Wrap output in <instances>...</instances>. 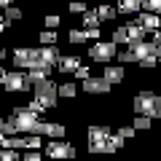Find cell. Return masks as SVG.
<instances>
[{
  "label": "cell",
  "instance_id": "6da1fadb",
  "mask_svg": "<svg viewBox=\"0 0 161 161\" xmlns=\"http://www.w3.org/2000/svg\"><path fill=\"white\" fill-rule=\"evenodd\" d=\"M158 108H161V94H156V92L140 89V92L132 97V110L134 113H145V115H150V118H156Z\"/></svg>",
  "mask_w": 161,
  "mask_h": 161
},
{
  "label": "cell",
  "instance_id": "7a4b0ae2",
  "mask_svg": "<svg viewBox=\"0 0 161 161\" xmlns=\"http://www.w3.org/2000/svg\"><path fill=\"white\" fill-rule=\"evenodd\" d=\"M11 118H14V124H16V129H19L22 134H30V132L38 134V126H40V113L30 110L27 105H24V108H14Z\"/></svg>",
  "mask_w": 161,
  "mask_h": 161
},
{
  "label": "cell",
  "instance_id": "3957f363",
  "mask_svg": "<svg viewBox=\"0 0 161 161\" xmlns=\"http://www.w3.org/2000/svg\"><path fill=\"white\" fill-rule=\"evenodd\" d=\"M32 97L40 99L46 108H54V105H57V99H59V86L54 83L51 78L35 80V83H32Z\"/></svg>",
  "mask_w": 161,
  "mask_h": 161
},
{
  "label": "cell",
  "instance_id": "277c9868",
  "mask_svg": "<svg viewBox=\"0 0 161 161\" xmlns=\"http://www.w3.org/2000/svg\"><path fill=\"white\" fill-rule=\"evenodd\" d=\"M115 54H118V43H113V40H94L92 48H89L92 62H99V64H110L115 59Z\"/></svg>",
  "mask_w": 161,
  "mask_h": 161
},
{
  "label": "cell",
  "instance_id": "5b68a950",
  "mask_svg": "<svg viewBox=\"0 0 161 161\" xmlns=\"http://www.w3.org/2000/svg\"><path fill=\"white\" fill-rule=\"evenodd\" d=\"M30 86H32V83H30V78H27V70H19V67L8 70L6 78H3V89H6L8 94L11 92H27Z\"/></svg>",
  "mask_w": 161,
  "mask_h": 161
},
{
  "label": "cell",
  "instance_id": "8992f818",
  "mask_svg": "<svg viewBox=\"0 0 161 161\" xmlns=\"http://www.w3.org/2000/svg\"><path fill=\"white\" fill-rule=\"evenodd\" d=\"M43 153H46L48 158H73L78 150H75L64 137H57V140H48V142L43 145Z\"/></svg>",
  "mask_w": 161,
  "mask_h": 161
},
{
  "label": "cell",
  "instance_id": "52a82bcc",
  "mask_svg": "<svg viewBox=\"0 0 161 161\" xmlns=\"http://www.w3.org/2000/svg\"><path fill=\"white\" fill-rule=\"evenodd\" d=\"M11 62H14V67L27 70L30 64H35V62H38V48H30V46H16V48L11 51Z\"/></svg>",
  "mask_w": 161,
  "mask_h": 161
},
{
  "label": "cell",
  "instance_id": "ba28073f",
  "mask_svg": "<svg viewBox=\"0 0 161 161\" xmlns=\"http://www.w3.org/2000/svg\"><path fill=\"white\" fill-rule=\"evenodd\" d=\"M80 83H83V92L92 94V97H105V94H110V89H113V83L105 80V75H89V78L80 80Z\"/></svg>",
  "mask_w": 161,
  "mask_h": 161
},
{
  "label": "cell",
  "instance_id": "9c48e42d",
  "mask_svg": "<svg viewBox=\"0 0 161 161\" xmlns=\"http://www.w3.org/2000/svg\"><path fill=\"white\" fill-rule=\"evenodd\" d=\"M129 48H132V54H134V59H145V57H158V46L156 43H148V40H132L129 43Z\"/></svg>",
  "mask_w": 161,
  "mask_h": 161
},
{
  "label": "cell",
  "instance_id": "30bf717a",
  "mask_svg": "<svg viewBox=\"0 0 161 161\" xmlns=\"http://www.w3.org/2000/svg\"><path fill=\"white\" fill-rule=\"evenodd\" d=\"M134 22L140 24V27H145L148 32H153V30H158L161 27V16L158 14H153V11H140V14H134Z\"/></svg>",
  "mask_w": 161,
  "mask_h": 161
},
{
  "label": "cell",
  "instance_id": "8fae6325",
  "mask_svg": "<svg viewBox=\"0 0 161 161\" xmlns=\"http://www.w3.org/2000/svg\"><path fill=\"white\" fill-rule=\"evenodd\" d=\"M78 67H80V57L78 54H62V57L57 59V70L64 73V75H73Z\"/></svg>",
  "mask_w": 161,
  "mask_h": 161
},
{
  "label": "cell",
  "instance_id": "7c38bea8",
  "mask_svg": "<svg viewBox=\"0 0 161 161\" xmlns=\"http://www.w3.org/2000/svg\"><path fill=\"white\" fill-rule=\"evenodd\" d=\"M38 134H40V137H48V140H57V137H64L67 129H64L62 124H54V121H40Z\"/></svg>",
  "mask_w": 161,
  "mask_h": 161
},
{
  "label": "cell",
  "instance_id": "4fadbf2b",
  "mask_svg": "<svg viewBox=\"0 0 161 161\" xmlns=\"http://www.w3.org/2000/svg\"><path fill=\"white\" fill-rule=\"evenodd\" d=\"M51 73H54V64H46V62H35V64H30V67H27V78H30V83L48 78Z\"/></svg>",
  "mask_w": 161,
  "mask_h": 161
},
{
  "label": "cell",
  "instance_id": "5bb4252c",
  "mask_svg": "<svg viewBox=\"0 0 161 161\" xmlns=\"http://www.w3.org/2000/svg\"><path fill=\"white\" fill-rule=\"evenodd\" d=\"M59 57H62V51L57 48V43L54 46H38V62H46V64H54L57 67Z\"/></svg>",
  "mask_w": 161,
  "mask_h": 161
},
{
  "label": "cell",
  "instance_id": "9a60e30c",
  "mask_svg": "<svg viewBox=\"0 0 161 161\" xmlns=\"http://www.w3.org/2000/svg\"><path fill=\"white\" fill-rule=\"evenodd\" d=\"M110 126H102V124H92L89 126V132H86V137H89V142H108L110 140Z\"/></svg>",
  "mask_w": 161,
  "mask_h": 161
},
{
  "label": "cell",
  "instance_id": "2e32d148",
  "mask_svg": "<svg viewBox=\"0 0 161 161\" xmlns=\"http://www.w3.org/2000/svg\"><path fill=\"white\" fill-rule=\"evenodd\" d=\"M105 80H110V83H113V86H115V83H121V80H124V78H126V70H124V64H105Z\"/></svg>",
  "mask_w": 161,
  "mask_h": 161
},
{
  "label": "cell",
  "instance_id": "e0dca14e",
  "mask_svg": "<svg viewBox=\"0 0 161 161\" xmlns=\"http://www.w3.org/2000/svg\"><path fill=\"white\" fill-rule=\"evenodd\" d=\"M118 14H124V16H132V14H140L142 11V0H118Z\"/></svg>",
  "mask_w": 161,
  "mask_h": 161
},
{
  "label": "cell",
  "instance_id": "ac0fdd59",
  "mask_svg": "<svg viewBox=\"0 0 161 161\" xmlns=\"http://www.w3.org/2000/svg\"><path fill=\"white\" fill-rule=\"evenodd\" d=\"M94 11H97V16L102 19V22H113V19L118 16V8H115V6H110V3H99V6L94 8Z\"/></svg>",
  "mask_w": 161,
  "mask_h": 161
},
{
  "label": "cell",
  "instance_id": "d6986e66",
  "mask_svg": "<svg viewBox=\"0 0 161 161\" xmlns=\"http://www.w3.org/2000/svg\"><path fill=\"white\" fill-rule=\"evenodd\" d=\"M78 83H75V80H67V83H62V86H59V97L62 99H75L78 97Z\"/></svg>",
  "mask_w": 161,
  "mask_h": 161
},
{
  "label": "cell",
  "instance_id": "ffe728a7",
  "mask_svg": "<svg viewBox=\"0 0 161 161\" xmlns=\"http://www.w3.org/2000/svg\"><path fill=\"white\" fill-rule=\"evenodd\" d=\"M80 19H83V30H89V27H99V24H102V19L97 16V11H94V8H92V11L86 8V11L80 14Z\"/></svg>",
  "mask_w": 161,
  "mask_h": 161
},
{
  "label": "cell",
  "instance_id": "44dd1931",
  "mask_svg": "<svg viewBox=\"0 0 161 161\" xmlns=\"http://www.w3.org/2000/svg\"><path fill=\"white\" fill-rule=\"evenodd\" d=\"M126 32H129V43H132V40H142L145 35H148V30L140 27L137 22H129V24H126Z\"/></svg>",
  "mask_w": 161,
  "mask_h": 161
},
{
  "label": "cell",
  "instance_id": "7402d4cb",
  "mask_svg": "<svg viewBox=\"0 0 161 161\" xmlns=\"http://www.w3.org/2000/svg\"><path fill=\"white\" fill-rule=\"evenodd\" d=\"M132 126L137 129H150L153 126V118H150V115H145V113H134V118H132Z\"/></svg>",
  "mask_w": 161,
  "mask_h": 161
},
{
  "label": "cell",
  "instance_id": "603a6c76",
  "mask_svg": "<svg viewBox=\"0 0 161 161\" xmlns=\"http://www.w3.org/2000/svg\"><path fill=\"white\" fill-rule=\"evenodd\" d=\"M57 30H51V27H46L43 32H38V40H40V46H54L57 43Z\"/></svg>",
  "mask_w": 161,
  "mask_h": 161
},
{
  "label": "cell",
  "instance_id": "cb8c5ba5",
  "mask_svg": "<svg viewBox=\"0 0 161 161\" xmlns=\"http://www.w3.org/2000/svg\"><path fill=\"white\" fill-rule=\"evenodd\" d=\"M22 16H24V14H22V8H19L16 3H14V6H8V8H3V19H6L8 24H11V22H19Z\"/></svg>",
  "mask_w": 161,
  "mask_h": 161
},
{
  "label": "cell",
  "instance_id": "d4e9b609",
  "mask_svg": "<svg viewBox=\"0 0 161 161\" xmlns=\"http://www.w3.org/2000/svg\"><path fill=\"white\" fill-rule=\"evenodd\" d=\"M113 43H124V46H129V32H126V24H121V27L113 30Z\"/></svg>",
  "mask_w": 161,
  "mask_h": 161
},
{
  "label": "cell",
  "instance_id": "484cf974",
  "mask_svg": "<svg viewBox=\"0 0 161 161\" xmlns=\"http://www.w3.org/2000/svg\"><path fill=\"white\" fill-rule=\"evenodd\" d=\"M22 156H19L16 148H8V145H3L0 148V161H19Z\"/></svg>",
  "mask_w": 161,
  "mask_h": 161
},
{
  "label": "cell",
  "instance_id": "4316f807",
  "mask_svg": "<svg viewBox=\"0 0 161 161\" xmlns=\"http://www.w3.org/2000/svg\"><path fill=\"white\" fill-rule=\"evenodd\" d=\"M67 40L73 43V46H80V43H86V30H70V35H67Z\"/></svg>",
  "mask_w": 161,
  "mask_h": 161
},
{
  "label": "cell",
  "instance_id": "83f0119b",
  "mask_svg": "<svg viewBox=\"0 0 161 161\" xmlns=\"http://www.w3.org/2000/svg\"><path fill=\"white\" fill-rule=\"evenodd\" d=\"M115 59H118V62L121 64H132V62H137V59H134V54H132V48H124V51H118V54H115Z\"/></svg>",
  "mask_w": 161,
  "mask_h": 161
},
{
  "label": "cell",
  "instance_id": "f1b7e54d",
  "mask_svg": "<svg viewBox=\"0 0 161 161\" xmlns=\"http://www.w3.org/2000/svg\"><path fill=\"white\" fill-rule=\"evenodd\" d=\"M67 11L73 14V16H80V14L86 11V3H83V0H73V3L67 6Z\"/></svg>",
  "mask_w": 161,
  "mask_h": 161
},
{
  "label": "cell",
  "instance_id": "f546056e",
  "mask_svg": "<svg viewBox=\"0 0 161 161\" xmlns=\"http://www.w3.org/2000/svg\"><path fill=\"white\" fill-rule=\"evenodd\" d=\"M142 8L153 11V14H161V0H142Z\"/></svg>",
  "mask_w": 161,
  "mask_h": 161
},
{
  "label": "cell",
  "instance_id": "4dcf8cb0",
  "mask_svg": "<svg viewBox=\"0 0 161 161\" xmlns=\"http://www.w3.org/2000/svg\"><path fill=\"white\" fill-rule=\"evenodd\" d=\"M140 67L142 70H150V67H156V64H158V57H145V59H140Z\"/></svg>",
  "mask_w": 161,
  "mask_h": 161
},
{
  "label": "cell",
  "instance_id": "1f68e13d",
  "mask_svg": "<svg viewBox=\"0 0 161 161\" xmlns=\"http://www.w3.org/2000/svg\"><path fill=\"white\" fill-rule=\"evenodd\" d=\"M118 134L124 140H134V134H137V129L134 126H118Z\"/></svg>",
  "mask_w": 161,
  "mask_h": 161
},
{
  "label": "cell",
  "instance_id": "d6a6232c",
  "mask_svg": "<svg viewBox=\"0 0 161 161\" xmlns=\"http://www.w3.org/2000/svg\"><path fill=\"white\" fill-rule=\"evenodd\" d=\"M43 22H46V27H51V30H57V27H59V24H62V19H59V16H57V14H48V16H46V19H43Z\"/></svg>",
  "mask_w": 161,
  "mask_h": 161
},
{
  "label": "cell",
  "instance_id": "836d02e7",
  "mask_svg": "<svg viewBox=\"0 0 161 161\" xmlns=\"http://www.w3.org/2000/svg\"><path fill=\"white\" fill-rule=\"evenodd\" d=\"M27 108H30V110H35V113H43V110H48V108H46V105L40 102V99H35V97H32V99H30V105H27Z\"/></svg>",
  "mask_w": 161,
  "mask_h": 161
},
{
  "label": "cell",
  "instance_id": "e575fe53",
  "mask_svg": "<svg viewBox=\"0 0 161 161\" xmlns=\"http://www.w3.org/2000/svg\"><path fill=\"white\" fill-rule=\"evenodd\" d=\"M3 134H8V137H11V134H19V129H16V124H14V118H8V121H6Z\"/></svg>",
  "mask_w": 161,
  "mask_h": 161
},
{
  "label": "cell",
  "instance_id": "d590c367",
  "mask_svg": "<svg viewBox=\"0 0 161 161\" xmlns=\"http://www.w3.org/2000/svg\"><path fill=\"white\" fill-rule=\"evenodd\" d=\"M86 38L89 40H99V38H102V30H99V27H89L86 30Z\"/></svg>",
  "mask_w": 161,
  "mask_h": 161
},
{
  "label": "cell",
  "instance_id": "8d00e7d4",
  "mask_svg": "<svg viewBox=\"0 0 161 161\" xmlns=\"http://www.w3.org/2000/svg\"><path fill=\"white\" fill-rule=\"evenodd\" d=\"M73 75H75V78H78V80H86V78H89V75H92V73H89V67H83V64H80V67L75 70Z\"/></svg>",
  "mask_w": 161,
  "mask_h": 161
},
{
  "label": "cell",
  "instance_id": "74e56055",
  "mask_svg": "<svg viewBox=\"0 0 161 161\" xmlns=\"http://www.w3.org/2000/svg\"><path fill=\"white\" fill-rule=\"evenodd\" d=\"M16 0H0V8H8V6H14Z\"/></svg>",
  "mask_w": 161,
  "mask_h": 161
},
{
  "label": "cell",
  "instance_id": "f35d334b",
  "mask_svg": "<svg viewBox=\"0 0 161 161\" xmlns=\"http://www.w3.org/2000/svg\"><path fill=\"white\" fill-rule=\"evenodd\" d=\"M6 27H8V22H6V19H3V16H0V35L6 32Z\"/></svg>",
  "mask_w": 161,
  "mask_h": 161
},
{
  "label": "cell",
  "instance_id": "ab89813d",
  "mask_svg": "<svg viewBox=\"0 0 161 161\" xmlns=\"http://www.w3.org/2000/svg\"><path fill=\"white\" fill-rule=\"evenodd\" d=\"M6 57H8V54H6V48L0 46V62H3V59H6Z\"/></svg>",
  "mask_w": 161,
  "mask_h": 161
},
{
  "label": "cell",
  "instance_id": "60d3db41",
  "mask_svg": "<svg viewBox=\"0 0 161 161\" xmlns=\"http://www.w3.org/2000/svg\"><path fill=\"white\" fill-rule=\"evenodd\" d=\"M6 73H8V70H3V67H0V83H3V78H6Z\"/></svg>",
  "mask_w": 161,
  "mask_h": 161
},
{
  "label": "cell",
  "instance_id": "b9f144b4",
  "mask_svg": "<svg viewBox=\"0 0 161 161\" xmlns=\"http://www.w3.org/2000/svg\"><path fill=\"white\" fill-rule=\"evenodd\" d=\"M3 145H6V134L0 132V148H3Z\"/></svg>",
  "mask_w": 161,
  "mask_h": 161
},
{
  "label": "cell",
  "instance_id": "7bdbcfd3",
  "mask_svg": "<svg viewBox=\"0 0 161 161\" xmlns=\"http://www.w3.org/2000/svg\"><path fill=\"white\" fill-rule=\"evenodd\" d=\"M3 126H6V121H3V118H0V132H3Z\"/></svg>",
  "mask_w": 161,
  "mask_h": 161
},
{
  "label": "cell",
  "instance_id": "ee69618b",
  "mask_svg": "<svg viewBox=\"0 0 161 161\" xmlns=\"http://www.w3.org/2000/svg\"><path fill=\"white\" fill-rule=\"evenodd\" d=\"M156 118H158V121H161V108H158V113H156Z\"/></svg>",
  "mask_w": 161,
  "mask_h": 161
},
{
  "label": "cell",
  "instance_id": "f6af8a7d",
  "mask_svg": "<svg viewBox=\"0 0 161 161\" xmlns=\"http://www.w3.org/2000/svg\"><path fill=\"white\" fill-rule=\"evenodd\" d=\"M158 62H161V43H158Z\"/></svg>",
  "mask_w": 161,
  "mask_h": 161
},
{
  "label": "cell",
  "instance_id": "bcb514c9",
  "mask_svg": "<svg viewBox=\"0 0 161 161\" xmlns=\"http://www.w3.org/2000/svg\"><path fill=\"white\" fill-rule=\"evenodd\" d=\"M0 16H3V8H0Z\"/></svg>",
  "mask_w": 161,
  "mask_h": 161
},
{
  "label": "cell",
  "instance_id": "7dc6e473",
  "mask_svg": "<svg viewBox=\"0 0 161 161\" xmlns=\"http://www.w3.org/2000/svg\"><path fill=\"white\" fill-rule=\"evenodd\" d=\"M0 86H3V83H0Z\"/></svg>",
  "mask_w": 161,
  "mask_h": 161
},
{
  "label": "cell",
  "instance_id": "c3c4849f",
  "mask_svg": "<svg viewBox=\"0 0 161 161\" xmlns=\"http://www.w3.org/2000/svg\"><path fill=\"white\" fill-rule=\"evenodd\" d=\"M158 16H161V14H158Z\"/></svg>",
  "mask_w": 161,
  "mask_h": 161
}]
</instances>
